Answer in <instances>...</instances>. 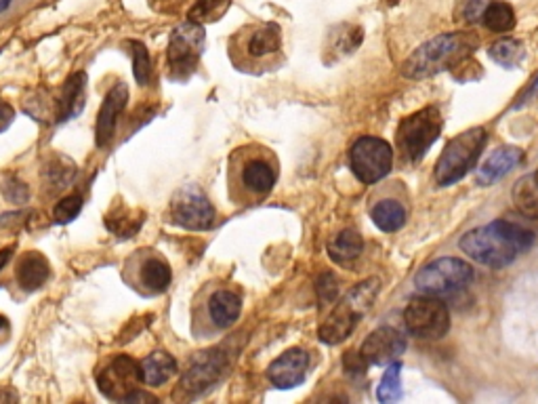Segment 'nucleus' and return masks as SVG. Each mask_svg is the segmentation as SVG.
Returning <instances> with one entry per match:
<instances>
[{
	"label": "nucleus",
	"instance_id": "18",
	"mask_svg": "<svg viewBox=\"0 0 538 404\" xmlns=\"http://www.w3.org/2000/svg\"><path fill=\"white\" fill-rule=\"evenodd\" d=\"M308 366L309 354L301 350V347H291V350H286L282 356L269 364L267 377L276 388L291 390L305 382V377H308Z\"/></svg>",
	"mask_w": 538,
	"mask_h": 404
},
{
	"label": "nucleus",
	"instance_id": "10",
	"mask_svg": "<svg viewBox=\"0 0 538 404\" xmlns=\"http://www.w3.org/2000/svg\"><path fill=\"white\" fill-rule=\"evenodd\" d=\"M473 281V267L456 257H442L425 265L415 278L423 295L448 297L459 293Z\"/></svg>",
	"mask_w": 538,
	"mask_h": 404
},
{
	"label": "nucleus",
	"instance_id": "32",
	"mask_svg": "<svg viewBox=\"0 0 538 404\" xmlns=\"http://www.w3.org/2000/svg\"><path fill=\"white\" fill-rule=\"evenodd\" d=\"M80 209H83V198H80L78 194L66 196V198H61L58 204H55L53 217L58 223H67V221H72L74 217H78Z\"/></svg>",
	"mask_w": 538,
	"mask_h": 404
},
{
	"label": "nucleus",
	"instance_id": "8",
	"mask_svg": "<svg viewBox=\"0 0 538 404\" xmlns=\"http://www.w3.org/2000/svg\"><path fill=\"white\" fill-rule=\"evenodd\" d=\"M486 129L473 127L465 133L456 135L448 141L435 163V182L437 185H453L467 175L478 163L481 150L486 146Z\"/></svg>",
	"mask_w": 538,
	"mask_h": 404
},
{
	"label": "nucleus",
	"instance_id": "21",
	"mask_svg": "<svg viewBox=\"0 0 538 404\" xmlns=\"http://www.w3.org/2000/svg\"><path fill=\"white\" fill-rule=\"evenodd\" d=\"M49 276H51V265H49L45 255L30 251L17 259L15 281L23 291L40 289L49 281Z\"/></svg>",
	"mask_w": 538,
	"mask_h": 404
},
{
	"label": "nucleus",
	"instance_id": "13",
	"mask_svg": "<svg viewBox=\"0 0 538 404\" xmlns=\"http://www.w3.org/2000/svg\"><path fill=\"white\" fill-rule=\"evenodd\" d=\"M204 49V28L200 23L187 22L173 30L166 49L168 72L175 80H185L196 70Z\"/></svg>",
	"mask_w": 538,
	"mask_h": 404
},
{
	"label": "nucleus",
	"instance_id": "11",
	"mask_svg": "<svg viewBox=\"0 0 538 404\" xmlns=\"http://www.w3.org/2000/svg\"><path fill=\"white\" fill-rule=\"evenodd\" d=\"M97 388L105 398L116 402H127L130 396L137 394L143 383L141 366L135 358L127 354H114L105 358L97 369Z\"/></svg>",
	"mask_w": 538,
	"mask_h": 404
},
{
	"label": "nucleus",
	"instance_id": "36",
	"mask_svg": "<svg viewBox=\"0 0 538 404\" xmlns=\"http://www.w3.org/2000/svg\"><path fill=\"white\" fill-rule=\"evenodd\" d=\"M9 337V322L4 316H0V344Z\"/></svg>",
	"mask_w": 538,
	"mask_h": 404
},
{
	"label": "nucleus",
	"instance_id": "39",
	"mask_svg": "<svg viewBox=\"0 0 538 404\" xmlns=\"http://www.w3.org/2000/svg\"><path fill=\"white\" fill-rule=\"evenodd\" d=\"M11 4V0H0V11H4Z\"/></svg>",
	"mask_w": 538,
	"mask_h": 404
},
{
	"label": "nucleus",
	"instance_id": "20",
	"mask_svg": "<svg viewBox=\"0 0 538 404\" xmlns=\"http://www.w3.org/2000/svg\"><path fill=\"white\" fill-rule=\"evenodd\" d=\"M522 160H524V152L519 150V148H511V146L498 148L497 152H492L490 157L480 165L478 184L484 185V188L486 185H492L494 182H498V179H503L511 169H516Z\"/></svg>",
	"mask_w": 538,
	"mask_h": 404
},
{
	"label": "nucleus",
	"instance_id": "29",
	"mask_svg": "<svg viewBox=\"0 0 538 404\" xmlns=\"http://www.w3.org/2000/svg\"><path fill=\"white\" fill-rule=\"evenodd\" d=\"M379 402H396L402 398V363H391L377 388Z\"/></svg>",
	"mask_w": 538,
	"mask_h": 404
},
{
	"label": "nucleus",
	"instance_id": "24",
	"mask_svg": "<svg viewBox=\"0 0 538 404\" xmlns=\"http://www.w3.org/2000/svg\"><path fill=\"white\" fill-rule=\"evenodd\" d=\"M85 83H86V76L83 72L74 74L66 80V86H64V93H61L59 97V121H70L78 114L80 110H83L85 105Z\"/></svg>",
	"mask_w": 538,
	"mask_h": 404
},
{
	"label": "nucleus",
	"instance_id": "15",
	"mask_svg": "<svg viewBox=\"0 0 538 404\" xmlns=\"http://www.w3.org/2000/svg\"><path fill=\"white\" fill-rule=\"evenodd\" d=\"M171 220L192 232H202L215 223V207L198 185L190 184L175 192L171 201Z\"/></svg>",
	"mask_w": 538,
	"mask_h": 404
},
{
	"label": "nucleus",
	"instance_id": "16",
	"mask_svg": "<svg viewBox=\"0 0 538 404\" xmlns=\"http://www.w3.org/2000/svg\"><path fill=\"white\" fill-rule=\"evenodd\" d=\"M406 352V339L399 335V331L391 327L377 328L368 335L364 344H362L360 356L366 364L383 366L391 364Z\"/></svg>",
	"mask_w": 538,
	"mask_h": 404
},
{
	"label": "nucleus",
	"instance_id": "7",
	"mask_svg": "<svg viewBox=\"0 0 538 404\" xmlns=\"http://www.w3.org/2000/svg\"><path fill=\"white\" fill-rule=\"evenodd\" d=\"M444 118L435 105L406 116L396 130V152L404 163L415 165L421 160L442 133Z\"/></svg>",
	"mask_w": 538,
	"mask_h": 404
},
{
	"label": "nucleus",
	"instance_id": "37",
	"mask_svg": "<svg viewBox=\"0 0 538 404\" xmlns=\"http://www.w3.org/2000/svg\"><path fill=\"white\" fill-rule=\"evenodd\" d=\"M11 257V248H4V251H0V270H3L4 264H7Z\"/></svg>",
	"mask_w": 538,
	"mask_h": 404
},
{
	"label": "nucleus",
	"instance_id": "34",
	"mask_svg": "<svg viewBox=\"0 0 538 404\" xmlns=\"http://www.w3.org/2000/svg\"><path fill=\"white\" fill-rule=\"evenodd\" d=\"M13 118H15V110L11 108V103H7L3 97H0V133H3L4 129H9V124L13 122Z\"/></svg>",
	"mask_w": 538,
	"mask_h": 404
},
{
	"label": "nucleus",
	"instance_id": "30",
	"mask_svg": "<svg viewBox=\"0 0 538 404\" xmlns=\"http://www.w3.org/2000/svg\"><path fill=\"white\" fill-rule=\"evenodd\" d=\"M229 7V0H198L190 11V22L193 23H209L217 22Z\"/></svg>",
	"mask_w": 538,
	"mask_h": 404
},
{
	"label": "nucleus",
	"instance_id": "5",
	"mask_svg": "<svg viewBox=\"0 0 538 404\" xmlns=\"http://www.w3.org/2000/svg\"><path fill=\"white\" fill-rule=\"evenodd\" d=\"M475 47L478 40L469 34H440L418 47L404 64L402 72L408 78L434 76L465 59Z\"/></svg>",
	"mask_w": 538,
	"mask_h": 404
},
{
	"label": "nucleus",
	"instance_id": "2",
	"mask_svg": "<svg viewBox=\"0 0 538 404\" xmlns=\"http://www.w3.org/2000/svg\"><path fill=\"white\" fill-rule=\"evenodd\" d=\"M534 245V234L517 223L492 221L462 236L461 251L488 267H505Z\"/></svg>",
	"mask_w": 538,
	"mask_h": 404
},
{
	"label": "nucleus",
	"instance_id": "9",
	"mask_svg": "<svg viewBox=\"0 0 538 404\" xmlns=\"http://www.w3.org/2000/svg\"><path fill=\"white\" fill-rule=\"evenodd\" d=\"M372 284L374 281L358 284V287L347 295V300H343L339 306L330 312L328 319L320 325V331H318L324 344L336 346L354 333L360 316L366 312V308L371 306L374 300V293H377V287H372Z\"/></svg>",
	"mask_w": 538,
	"mask_h": 404
},
{
	"label": "nucleus",
	"instance_id": "4",
	"mask_svg": "<svg viewBox=\"0 0 538 404\" xmlns=\"http://www.w3.org/2000/svg\"><path fill=\"white\" fill-rule=\"evenodd\" d=\"M228 53L240 72L265 74L276 70L282 61V34L276 23L247 26L231 36Z\"/></svg>",
	"mask_w": 538,
	"mask_h": 404
},
{
	"label": "nucleus",
	"instance_id": "19",
	"mask_svg": "<svg viewBox=\"0 0 538 404\" xmlns=\"http://www.w3.org/2000/svg\"><path fill=\"white\" fill-rule=\"evenodd\" d=\"M129 102V89L124 83H116L105 95L102 108L97 114V127H95V141L99 148H105L116 135L118 116L122 114L124 105Z\"/></svg>",
	"mask_w": 538,
	"mask_h": 404
},
{
	"label": "nucleus",
	"instance_id": "31",
	"mask_svg": "<svg viewBox=\"0 0 538 404\" xmlns=\"http://www.w3.org/2000/svg\"><path fill=\"white\" fill-rule=\"evenodd\" d=\"M130 47H133V74L137 85L148 86L152 78V61H149L148 49L141 42H130Z\"/></svg>",
	"mask_w": 538,
	"mask_h": 404
},
{
	"label": "nucleus",
	"instance_id": "27",
	"mask_svg": "<svg viewBox=\"0 0 538 404\" xmlns=\"http://www.w3.org/2000/svg\"><path fill=\"white\" fill-rule=\"evenodd\" d=\"M481 22H484V26L492 30V32H509V30L516 26V11H513L511 4L497 0V3L488 4L484 9Z\"/></svg>",
	"mask_w": 538,
	"mask_h": 404
},
{
	"label": "nucleus",
	"instance_id": "35",
	"mask_svg": "<svg viewBox=\"0 0 538 404\" xmlns=\"http://www.w3.org/2000/svg\"><path fill=\"white\" fill-rule=\"evenodd\" d=\"M484 7H486L484 0H469V4L465 7L467 20L469 22H478L481 17V13H484Z\"/></svg>",
	"mask_w": 538,
	"mask_h": 404
},
{
	"label": "nucleus",
	"instance_id": "6",
	"mask_svg": "<svg viewBox=\"0 0 538 404\" xmlns=\"http://www.w3.org/2000/svg\"><path fill=\"white\" fill-rule=\"evenodd\" d=\"M121 274L124 284L141 297L162 295L173 281L168 261L152 247H141L130 253L124 259Z\"/></svg>",
	"mask_w": 538,
	"mask_h": 404
},
{
	"label": "nucleus",
	"instance_id": "22",
	"mask_svg": "<svg viewBox=\"0 0 538 404\" xmlns=\"http://www.w3.org/2000/svg\"><path fill=\"white\" fill-rule=\"evenodd\" d=\"M371 217L374 226L383 232H398L404 228L406 217H408V209L399 198L383 196L371 207Z\"/></svg>",
	"mask_w": 538,
	"mask_h": 404
},
{
	"label": "nucleus",
	"instance_id": "17",
	"mask_svg": "<svg viewBox=\"0 0 538 404\" xmlns=\"http://www.w3.org/2000/svg\"><path fill=\"white\" fill-rule=\"evenodd\" d=\"M225 369V358L221 352H204L193 360L190 369L181 379L179 391H185L190 396H198L200 391L209 390L212 383L219 382Z\"/></svg>",
	"mask_w": 538,
	"mask_h": 404
},
{
	"label": "nucleus",
	"instance_id": "25",
	"mask_svg": "<svg viewBox=\"0 0 538 404\" xmlns=\"http://www.w3.org/2000/svg\"><path fill=\"white\" fill-rule=\"evenodd\" d=\"M513 204L516 209L528 220H538V179L532 175H525L519 179L513 188Z\"/></svg>",
	"mask_w": 538,
	"mask_h": 404
},
{
	"label": "nucleus",
	"instance_id": "14",
	"mask_svg": "<svg viewBox=\"0 0 538 404\" xmlns=\"http://www.w3.org/2000/svg\"><path fill=\"white\" fill-rule=\"evenodd\" d=\"M349 163L362 184H377L390 175L393 148L381 138H360L349 152Z\"/></svg>",
	"mask_w": 538,
	"mask_h": 404
},
{
	"label": "nucleus",
	"instance_id": "28",
	"mask_svg": "<svg viewBox=\"0 0 538 404\" xmlns=\"http://www.w3.org/2000/svg\"><path fill=\"white\" fill-rule=\"evenodd\" d=\"M490 58L503 67H517L525 58V49L519 40L503 39L490 47Z\"/></svg>",
	"mask_w": 538,
	"mask_h": 404
},
{
	"label": "nucleus",
	"instance_id": "33",
	"mask_svg": "<svg viewBox=\"0 0 538 404\" xmlns=\"http://www.w3.org/2000/svg\"><path fill=\"white\" fill-rule=\"evenodd\" d=\"M336 293H339V284H336V278L333 274H322L320 281H318V295H320L322 306H327V303H333L336 300Z\"/></svg>",
	"mask_w": 538,
	"mask_h": 404
},
{
	"label": "nucleus",
	"instance_id": "12",
	"mask_svg": "<svg viewBox=\"0 0 538 404\" xmlns=\"http://www.w3.org/2000/svg\"><path fill=\"white\" fill-rule=\"evenodd\" d=\"M404 325L412 337L435 341L450 331V312L434 295L415 297L404 310Z\"/></svg>",
	"mask_w": 538,
	"mask_h": 404
},
{
	"label": "nucleus",
	"instance_id": "1",
	"mask_svg": "<svg viewBox=\"0 0 538 404\" xmlns=\"http://www.w3.org/2000/svg\"><path fill=\"white\" fill-rule=\"evenodd\" d=\"M280 177V160L261 144L238 146L228 158V196L236 207H256L267 201Z\"/></svg>",
	"mask_w": 538,
	"mask_h": 404
},
{
	"label": "nucleus",
	"instance_id": "38",
	"mask_svg": "<svg viewBox=\"0 0 538 404\" xmlns=\"http://www.w3.org/2000/svg\"><path fill=\"white\" fill-rule=\"evenodd\" d=\"M534 95H538V78L534 80V85H532V86H530L528 95H525V97L522 99V103H524V102H528V99H530V97H534Z\"/></svg>",
	"mask_w": 538,
	"mask_h": 404
},
{
	"label": "nucleus",
	"instance_id": "3",
	"mask_svg": "<svg viewBox=\"0 0 538 404\" xmlns=\"http://www.w3.org/2000/svg\"><path fill=\"white\" fill-rule=\"evenodd\" d=\"M192 333L196 339H211L236 325L242 314V295L234 284L211 281L192 300Z\"/></svg>",
	"mask_w": 538,
	"mask_h": 404
},
{
	"label": "nucleus",
	"instance_id": "40",
	"mask_svg": "<svg viewBox=\"0 0 538 404\" xmlns=\"http://www.w3.org/2000/svg\"><path fill=\"white\" fill-rule=\"evenodd\" d=\"M534 177H536V179H538V171H536V173H534Z\"/></svg>",
	"mask_w": 538,
	"mask_h": 404
},
{
	"label": "nucleus",
	"instance_id": "26",
	"mask_svg": "<svg viewBox=\"0 0 538 404\" xmlns=\"http://www.w3.org/2000/svg\"><path fill=\"white\" fill-rule=\"evenodd\" d=\"M362 248H364V242H362V236L354 232V229H343V232L336 234L328 242V255L336 264H347V261L358 259Z\"/></svg>",
	"mask_w": 538,
	"mask_h": 404
},
{
	"label": "nucleus",
	"instance_id": "23",
	"mask_svg": "<svg viewBox=\"0 0 538 404\" xmlns=\"http://www.w3.org/2000/svg\"><path fill=\"white\" fill-rule=\"evenodd\" d=\"M139 366L143 383L149 385V388L165 385L173 375H177V363H175V358L162 350L143 358Z\"/></svg>",
	"mask_w": 538,
	"mask_h": 404
}]
</instances>
